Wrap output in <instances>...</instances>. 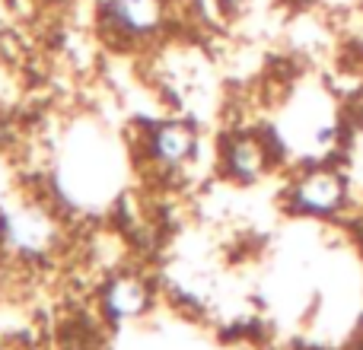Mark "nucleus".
Wrapping results in <instances>:
<instances>
[{
  "mask_svg": "<svg viewBox=\"0 0 363 350\" xmlns=\"http://www.w3.org/2000/svg\"><path fill=\"white\" fill-rule=\"evenodd\" d=\"M163 0H106L102 4V23L125 38H144L157 32L163 26Z\"/></svg>",
  "mask_w": 363,
  "mask_h": 350,
  "instance_id": "nucleus-1",
  "label": "nucleus"
},
{
  "mask_svg": "<svg viewBox=\"0 0 363 350\" xmlns=\"http://www.w3.org/2000/svg\"><path fill=\"white\" fill-rule=\"evenodd\" d=\"M345 201V181L335 172H313L296 185V204L309 213H332Z\"/></svg>",
  "mask_w": 363,
  "mask_h": 350,
  "instance_id": "nucleus-2",
  "label": "nucleus"
},
{
  "mask_svg": "<svg viewBox=\"0 0 363 350\" xmlns=\"http://www.w3.org/2000/svg\"><path fill=\"white\" fill-rule=\"evenodd\" d=\"M106 309L115 319L140 315L147 309V287L138 277H118V281L106 290Z\"/></svg>",
  "mask_w": 363,
  "mask_h": 350,
  "instance_id": "nucleus-5",
  "label": "nucleus"
},
{
  "mask_svg": "<svg viewBox=\"0 0 363 350\" xmlns=\"http://www.w3.org/2000/svg\"><path fill=\"white\" fill-rule=\"evenodd\" d=\"M226 166L236 179L252 181L264 172L268 166V153H264V144L258 137H236L230 147H226Z\"/></svg>",
  "mask_w": 363,
  "mask_h": 350,
  "instance_id": "nucleus-4",
  "label": "nucleus"
},
{
  "mask_svg": "<svg viewBox=\"0 0 363 350\" xmlns=\"http://www.w3.org/2000/svg\"><path fill=\"white\" fill-rule=\"evenodd\" d=\"M217 4V10L223 13V16H239V13L249 6V0H213Z\"/></svg>",
  "mask_w": 363,
  "mask_h": 350,
  "instance_id": "nucleus-6",
  "label": "nucleus"
},
{
  "mask_svg": "<svg viewBox=\"0 0 363 350\" xmlns=\"http://www.w3.org/2000/svg\"><path fill=\"white\" fill-rule=\"evenodd\" d=\"M150 147H153V157L163 159V163L169 166L185 163L194 153V131L188 125H182V121H169V125H160L153 131Z\"/></svg>",
  "mask_w": 363,
  "mask_h": 350,
  "instance_id": "nucleus-3",
  "label": "nucleus"
}]
</instances>
